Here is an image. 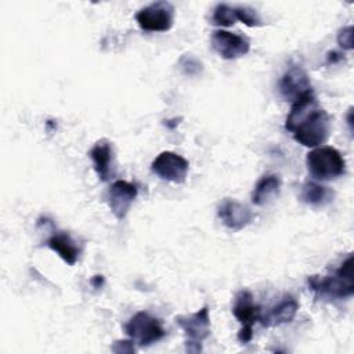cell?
Listing matches in <instances>:
<instances>
[{
	"mask_svg": "<svg viewBox=\"0 0 354 354\" xmlns=\"http://www.w3.org/2000/svg\"><path fill=\"white\" fill-rule=\"evenodd\" d=\"M94 170L101 181H109L115 176V152L112 142L108 140L97 141L90 149Z\"/></svg>",
	"mask_w": 354,
	"mask_h": 354,
	"instance_id": "obj_13",
	"label": "cell"
},
{
	"mask_svg": "<svg viewBox=\"0 0 354 354\" xmlns=\"http://www.w3.org/2000/svg\"><path fill=\"white\" fill-rule=\"evenodd\" d=\"M113 353H134L136 348L133 346V340H119L115 342L112 346Z\"/></svg>",
	"mask_w": 354,
	"mask_h": 354,
	"instance_id": "obj_22",
	"label": "cell"
},
{
	"mask_svg": "<svg viewBox=\"0 0 354 354\" xmlns=\"http://www.w3.org/2000/svg\"><path fill=\"white\" fill-rule=\"evenodd\" d=\"M232 314L239 321L242 328L238 332V340L246 344L253 337V325L260 321L261 308L253 301V296L249 290H241L234 300Z\"/></svg>",
	"mask_w": 354,
	"mask_h": 354,
	"instance_id": "obj_6",
	"label": "cell"
},
{
	"mask_svg": "<svg viewBox=\"0 0 354 354\" xmlns=\"http://www.w3.org/2000/svg\"><path fill=\"white\" fill-rule=\"evenodd\" d=\"M213 50L224 59H235L249 53L250 41L248 37L228 30H214L210 37Z\"/></svg>",
	"mask_w": 354,
	"mask_h": 354,
	"instance_id": "obj_9",
	"label": "cell"
},
{
	"mask_svg": "<svg viewBox=\"0 0 354 354\" xmlns=\"http://www.w3.org/2000/svg\"><path fill=\"white\" fill-rule=\"evenodd\" d=\"M299 310V301L290 296L285 295L272 308H270L268 313L264 315L261 314L260 322L263 326H275V325H282L290 322L296 313Z\"/></svg>",
	"mask_w": 354,
	"mask_h": 354,
	"instance_id": "obj_14",
	"label": "cell"
},
{
	"mask_svg": "<svg viewBox=\"0 0 354 354\" xmlns=\"http://www.w3.org/2000/svg\"><path fill=\"white\" fill-rule=\"evenodd\" d=\"M306 165L310 174L315 180H333L346 171V160L343 155L333 147H317L306 156Z\"/></svg>",
	"mask_w": 354,
	"mask_h": 354,
	"instance_id": "obj_3",
	"label": "cell"
},
{
	"mask_svg": "<svg viewBox=\"0 0 354 354\" xmlns=\"http://www.w3.org/2000/svg\"><path fill=\"white\" fill-rule=\"evenodd\" d=\"M285 129L292 133L296 142L308 148H317L328 140L330 116L319 108L313 90L293 101L285 120Z\"/></svg>",
	"mask_w": 354,
	"mask_h": 354,
	"instance_id": "obj_1",
	"label": "cell"
},
{
	"mask_svg": "<svg viewBox=\"0 0 354 354\" xmlns=\"http://www.w3.org/2000/svg\"><path fill=\"white\" fill-rule=\"evenodd\" d=\"M337 43L344 50H353V26H344L337 33Z\"/></svg>",
	"mask_w": 354,
	"mask_h": 354,
	"instance_id": "obj_21",
	"label": "cell"
},
{
	"mask_svg": "<svg viewBox=\"0 0 354 354\" xmlns=\"http://www.w3.org/2000/svg\"><path fill=\"white\" fill-rule=\"evenodd\" d=\"M151 169L162 180L181 184L185 181L189 163L185 158L176 152L163 151L153 159Z\"/></svg>",
	"mask_w": 354,
	"mask_h": 354,
	"instance_id": "obj_8",
	"label": "cell"
},
{
	"mask_svg": "<svg viewBox=\"0 0 354 354\" xmlns=\"http://www.w3.org/2000/svg\"><path fill=\"white\" fill-rule=\"evenodd\" d=\"M47 246L54 250L66 264L75 266L80 256V248L73 241V238L64 231H58L53 234L47 239Z\"/></svg>",
	"mask_w": 354,
	"mask_h": 354,
	"instance_id": "obj_15",
	"label": "cell"
},
{
	"mask_svg": "<svg viewBox=\"0 0 354 354\" xmlns=\"http://www.w3.org/2000/svg\"><path fill=\"white\" fill-rule=\"evenodd\" d=\"M281 191V178L278 174H266L254 185L252 192V202L256 206H264L278 196Z\"/></svg>",
	"mask_w": 354,
	"mask_h": 354,
	"instance_id": "obj_16",
	"label": "cell"
},
{
	"mask_svg": "<svg viewBox=\"0 0 354 354\" xmlns=\"http://www.w3.org/2000/svg\"><path fill=\"white\" fill-rule=\"evenodd\" d=\"M238 21L235 6L220 3L214 7L212 14V24L217 26H231Z\"/></svg>",
	"mask_w": 354,
	"mask_h": 354,
	"instance_id": "obj_18",
	"label": "cell"
},
{
	"mask_svg": "<svg viewBox=\"0 0 354 354\" xmlns=\"http://www.w3.org/2000/svg\"><path fill=\"white\" fill-rule=\"evenodd\" d=\"M136 21L142 30L166 32L173 26L174 7L169 1H155L136 14Z\"/></svg>",
	"mask_w": 354,
	"mask_h": 354,
	"instance_id": "obj_7",
	"label": "cell"
},
{
	"mask_svg": "<svg viewBox=\"0 0 354 354\" xmlns=\"http://www.w3.org/2000/svg\"><path fill=\"white\" fill-rule=\"evenodd\" d=\"M124 332L133 343L141 347L151 346L166 336V330L160 321L147 311H138L134 314L124 325Z\"/></svg>",
	"mask_w": 354,
	"mask_h": 354,
	"instance_id": "obj_5",
	"label": "cell"
},
{
	"mask_svg": "<svg viewBox=\"0 0 354 354\" xmlns=\"http://www.w3.org/2000/svg\"><path fill=\"white\" fill-rule=\"evenodd\" d=\"M136 196L137 187L129 181L118 180L111 185L108 191V205L118 220H123L127 216Z\"/></svg>",
	"mask_w": 354,
	"mask_h": 354,
	"instance_id": "obj_10",
	"label": "cell"
},
{
	"mask_svg": "<svg viewBox=\"0 0 354 354\" xmlns=\"http://www.w3.org/2000/svg\"><path fill=\"white\" fill-rule=\"evenodd\" d=\"M310 289L322 299H346L354 293L353 281V256L340 264V267L332 274L324 278L311 275L308 278Z\"/></svg>",
	"mask_w": 354,
	"mask_h": 354,
	"instance_id": "obj_2",
	"label": "cell"
},
{
	"mask_svg": "<svg viewBox=\"0 0 354 354\" xmlns=\"http://www.w3.org/2000/svg\"><path fill=\"white\" fill-rule=\"evenodd\" d=\"M279 94L286 101H295L303 94L311 91L310 77L307 76L306 71L301 66H290L281 77L279 84Z\"/></svg>",
	"mask_w": 354,
	"mask_h": 354,
	"instance_id": "obj_11",
	"label": "cell"
},
{
	"mask_svg": "<svg viewBox=\"0 0 354 354\" xmlns=\"http://www.w3.org/2000/svg\"><path fill=\"white\" fill-rule=\"evenodd\" d=\"M347 123H348L350 131H353V108L348 109V113H347Z\"/></svg>",
	"mask_w": 354,
	"mask_h": 354,
	"instance_id": "obj_23",
	"label": "cell"
},
{
	"mask_svg": "<svg viewBox=\"0 0 354 354\" xmlns=\"http://www.w3.org/2000/svg\"><path fill=\"white\" fill-rule=\"evenodd\" d=\"M176 322L185 335V350L188 353H201L202 343L210 336L209 307L203 306L189 315H177Z\"/></svg>",
	"mask_w": 354,
	"mask_h": 354,
	"instance_id": "obj_4",
	"label": "cell"
},
{
	"mask_svg": "<svg viewBox=\"0 0 354 354\" xmlns=\"http://www.w3.org/2000/svg\"><path fill=\"white\" fill-rule=\"evenodd\" d=\"M217 216L231 231L243 230L253 218L252 210L234 199H224L217 209Z\"/></svg>",
	"mask_w": 354,
	"mask_h": 354,
	"instance_id": "obj_12",
	"label": "cell"
},
{
	"mask_svg": "<svg viewBox=\"0 0 354 354\" xmlns=\"http://www.w3.org/2000/svg\"><path fill=\"white\" fill-rule=\"evenodd\" d=\"M300 199L311 206H325L333 199V191L315 181H307L301 185Z\"/></svg>",
	"mask_w": 354,
	"mask_h": 354,
	"instance_id": "obj_17",
	"label": "cell"
},
{
	"mask_svg": "<svg viewBox=\"0 0 354 354\" xmlns=\"http://www.w3.org/2000/svg\"><path fill=\"white\" fill-rule=\"evenodd\" d=\"M180 68L185 75L194 76L202 71V64L196 58L185 54L180 58Z\"/></svg>",
	"mask_w": 354,
	"mask_h": 354,
	"instance_id": "obj_20",
	"label": "cell"
},
{
	"mask_svg": "<svg viewBox=\"0 0 354 354\" xmlns=\"http://www.w3.org/2000/svg\"><path fill=\"white\" fill-rule=\"evenodd\" d=\"M236 11V18L238 21L243 22L248 26H260L261 25V18L259 12L248 6H235Z\"/></svg>",
	"mask_w": 354,
	"mask_h": 354,
	"instance_id": "obj_19",
	"label": "cell"
}]
</instances>
